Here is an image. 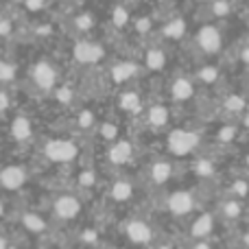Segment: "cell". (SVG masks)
Returning <instances> with one entry per match:
<instances>
[{
    "label": "cell",
    "instance_id": "6",
    "mask_svg": "<svg viewBox=\"0 0 249 249\" xmlns=\"http://www.w3.org/2000/svg\"><path fill=\"white\" fill-rule=\"evenodd\" d=\"M83 212V201L74 193H59L53 199V219L57 221H74Z\"/></svg>",
    "mask_w": 249,
    "mask_h": 249
},
{
    "label": "cell",
    "instance_id": "30",
    "mask_svg": "<svg viewBox=\"0 0 249 249\" xmlns=\"http://www.w3.org/2000/svg\"><path fill=\"white\" fill-rule=\"evenodd\" d=\"M55 99L59 101L61 105H70V103H72V90H70L68 86H61L59 90L55 92Z\"/></svg>",
    "mask_w": 249,
    "mask_h": 249
},
{
    "label": "cell",
    "instance_id": "34",
    "mask_svg": "<svg viewBox=\"0 0 249 249\" xmlns=\"http://www.w3.org/2000/svg\"><path fill=\"white\" fill-rule=\"evenodd\" d=\"M188 249H219L214 245V238H203V241H193Z\"/></svg>",
    "mask_w": 249,
    "mask_h": 249
},
{
    "label": "cell",
    "instance_id": "48",
    "mask_svg": "<svg viewBox=\"0 0 249 249\" xmlns=\"http://www.w3.org/2000/svg\"><path fill=\"white\" fill-rule=\"evenodd\" d=\"M243 61H245V64H249V48H245V51H243Z\"/></svg>",
    "mask_w": 249,
    "mask_h": 249
},
{
    "label": "cell",
    "instance_id": "9",
    "mask_svg": "<svg viewBox=\"0 0 249 249\" xmlns=\"http://www.w3.org/2000/svg\"><path fill=\"white\" fill-rule=\"evenodd\" d=\"M29 181V168L22 164H7L0 168V188L20 190Z\"/></svg>",
    "mask_w": 249,
    "mask_h": 249
},
{
    "label": "cell",
    "instance_id": "50",
    "mask_svg": "<svg viewBox=\"0 0 249 249\" xmlns=\"http://www.w3.org/2000/svg\"><path fill=\"white\" fill-rule=\"evenodd\" d=\"M127 2H133V0H127Z\"/></svg>",
    "mask_w": 249,
    "mask_h": 249
},
{
    "label": "cell",
    "instance_id": "43",
    "mask_svg": "<svg viewBox=\"0 0 249 249\" xmlns=\"http://www.w3.org/2000/svg\"><path fill=\"white\" fill-rule=\"evenodd\" d=\"M37 35H42V37H46V35H51L53 33V26L51 24H42V26H37Z\"/></svg>",
    "mask_w": 249,
    "mask_h": 249
},
{
    "label": "cell",
    "instance_id": "33",
    "mask_svg": "<svg viewBox=\"0 0 249 249\" xmlns=\"http://www.w3.org/2000/svg\"><path fill=\"white\" fill-rule=\"evenodd\" d=\"M92 24H94V20H92L90 13H81V16H77V29L79 31H90Z\"/></svg>",
    "mask_w": 249,
    "mask_h": 249
},
{
    "label": "cell",
    "instance_id": "26",
    "mask_svg": "<svg viewBox=\"0 0 249 249\" xmlns=\"http://www.w3.org/2000/svg\"><path fill=\"white\" fill-rule=\"evenodd\" d=\"M99 136L103 138L105 142H109V144H112V142H116L118 140V124L116 123H103L99 127Z\"/></svg>",
    "mask_w": 249,
    "mask_h": 249
},
{
    "label": "cell",
    "instance_id": "40",
    "mask_svg": "<svg viewBox=\"0 0 249 249\" xmlns=\"http://www.w3.org/2000/svg\"><path fill=\"white\" fill-rule=\"evenodd\" d=\"M13 31L11 20H0V37H9Z\"/></svg>",
    "mask_w": 249,
    "mask_h": 249
},
{
    "label": "cell",
    "instance_id": "5",
    "mask_svg": "<svg viewBox=\"0 0 249 249\" xmlns=\"http://www.w3.org/2000/svg\"><path fill=\"white\" fill-rule=\"evenodd\" d=\"M79 155V146L68 138H53L44 146V158L53 164H70Z\"/></svg>",
    "mask_w": 249,
    "mask_h": 249
},
{
    "label": "cell",
    "instance_id": "2",
    "mask_svg": "<svg viewBox=\"0 0 249 249\" xmlns=\"http://www.w3.org/2000/svg\"><path fill=\"white\" fill-rule=\"evenodd\" d=\"M199 144H201L199 131L184 129V127H177V129H171V131H168L166 149L173 158H188V155H193L195 151L199 149Z\"/></svg>",
    "mask_w": 249,
    "mask_h": 249
},
{
    "label": "cell",
    "instance_id": "44",
    "mask_svg": "<svg viewBox=\"0 0 249 249\" xmlns=\"http://www.w3.org/2000/svg\"><path fill=\"white\" fill-rule=\"evenodd\" d=\"M153 249H177L173 243H168V241H155V245H153Z\"/></svg>",
    "mask_w": 249,
    "mask_h": 249
},
{
    "label": "cell",
    "instance_id": "11",
    "mask_svg": "<svg viewBox=\"0 0 249 249\" xmlns=\"http://www.w3.org/2000/svg\"><path fill=\"white\" fill-rule=\"evenodd\" d=\"M133 160V144L129 140H121L118 138L116 142L107 146V162L112 166H124Z\"/></svg>",
    "mask_w": 249,
    "mask_h": 249
},
{
    "label": "cell",
    "instance_id": "47",
    "mask_svg": "<svg viewBox=\"0 0 249 249\" xmlns=\"http://www.w3.org/2000/svg\"><path fill=\"white\" fill-rule=\"evenodd\" d=\"M4 210H7V203H4V199H0V219L4 216Z\"/></svg>",
    "mask_w": 249,
    "mask_h": 249
},
{
    "label": "cell",
    "instance_id": "35",
    "mask_svg": "<svg viewBox=\"0 0 249 249\" xmlns=\"http://www.w3.org/2000/svg\"><path fill=\"white\" fill-rule=\"evenodd\" d=\"M81 241L88 243V245H96V243H99V232H96V230H83Z\"/></svg>",
    "mask_w": 249,
    "mask_h": 249
},
{
    "label": "cell",
    "instance_id": "29",
    "mask_svg": "<svg viewBox=\"0 0 249 249\" xmlns=\"http://www.w3.org/2000/svg\"><path fill=\"white\" fill-rule=\"evenodd\" d=\"M16 77V66L9 64V61L0 59V83H7Z\"/></svg>",
    "mask_w": 249,
    "mask_h": 249
},
{
    "label": "cell",
    "instance_id": "39",
    "mask_svg": "<svg viewBox=\"0 0 249 249\" xmlns=\"http://www.w3.org/2000/svg\"><path fill=\"white\" fill-rule=\"evenodd\" d=\"M9 107H11V99H9V94L4 90H0V114H4Z\"/></svg>",
    "mask_w": 249,
    "mask_h": 249
},
{
    "label": "cell",
    "instance_id": "1",
    "mask_svg": "<svg viewBox=\"0 0 249 249\" xmlns=\"http://www.w3.org/2000/svg\"><path fill=\"white\" fill-rule=\"evenodd\" d=\"M164 208L173 219H190L201 210V201H199L197 190L190 188H177L166 195L164 199Z\"/></svg>",
    "mask_w": 249,
    "mask_h": 249
},
{
    "label": "cell",
    "instance_id": "8",
    "mask_svg": "<svg viewBox=\"0 0 249 249\" xmlns=\"http://www.w3.org/2000/svg\"><path fill=\"white\" fill-rule=\"evenodd\" d=\"M175 173H177V168H175V162H173V160L158 158L149 164V168H146V179H149L151 186L162 188V186L171 184V179L175 177Z\"/></svg>",
    "mask_w": 249,
    "mask_h": 249
},
{
    "label": "cell",
    "instance_id": "32",
    "mask_svg": "<svg viewBox=\"0 0 249 249\" xmlns=\"http://www.w3.org/2000/svg\"><path fill=\"white\" fill-rule=\"evenodd\" d=\"M79 181H81L83 188H92V186L96 184V175H94V171H90V168H88V171H83L81 175H79Z\"/></svg>",
    "mask_w": 249,
    "mask_h": 249
},
{
    "label": "cell",
    "instance_id": "12",
    "mask_svg": "<svg viewBox=\"0 0 249 249\" xmlns=\"http://www.w3.org/2000/svg\"><path fill=\"white\" fill-rule=\"evenodd\" d=\"M31 79H33V83L39 90H53L57 81V72L48 61H39V64H35L31 68Z\"/></svg>",
    "mask_w": 249,
    "mask_h": 249
},
{
    "label": "cell",
    "instance_id": "7",
    "mask_svg": "<svg viewBox=\"0 0 249 249\" xmlns=\"http://www.w3.org/2000/svg\"><path fill=\"white\" fill-rule=\"evenodd\" d=\"M214 212L219 214L221 221H225V223H241V221H245V216L249 212V201H243V199L225 195V197L219 199Z\"/></svg>",
    "mask_w": 249,
    "mask_h": 249
},
{
    "label": "cell",
    "instance_id": "13",
    "mask_svg": "<svg viewBox=\"0 0 249 249\" xmlns=\"http://www.w3.org/2000/svg\"><path fill=\"white\" fill-rule=\"evenodd\" d=\"M20 223H22V228H24L29 234H33V236H46L48 230H51V223H48L46 216L37 214V212H31V210L22 212Z\"/></svg>",
    "mask_w": 249,
    "mask_h": 249
},
{
    "label": "cell",
    "instance_id": "20",
    "mask_svg": "<svg viewBox=\"0 0 249 249\" xmlns=\"http://www.w3.org/2000/svg\"><path fill=\"white\" fill-rule=\"evenodd\" d=\"M168 118H171V114L164 105H151L149 112H146V123L153 129H164L168 124Z\"/></svg>",
    "mask_w": 249,
    "mask_h": 249
},
{
    "label": "cell",
    "instance_id": "25",
    "mask_svg": "<svg viewBox=\"0 0 249 249\" xmlns=\"http://www.w3.org/2000/svg\"><path fill=\"white\" fill-rule=\"evenodd\" d=\"M184 31H186V22L184 20H173V22H168L166 26H164V35H166L168 39H179L181 35H184Z\"/></svg>",
    "mask_w": 249,
    "mask_h": 249
},
{
    "label": "cell",
    "instance_id": "16",
    "mask_svg": "<svg viewBox=\"0 0 249 249\" xmlns=\"http://www.w3.org/2000/svg\"><path fill=\"white\" fill-rule=\"evenodd\" d=\"M197 44L201 46V51L206 53H219L221 48V33L214 29V26H203L197 33Z\"/></svg>",
    "mask_w": 249,
    "mask_h": 249
},
{
    "label": "cell",
    "instance_id": "38",
    "mask_svg": "<svg viewBox=\"0 0 249 249\" xmlns=\"http://www.w3.org/2000/svg\"><path fill=\"white\" fill-rule=\"evenodd\" d=\"M24 4L29 11H42L46 7V0H24Z\"/></svg>",
    "mask_w": 249,
    "mask_h": 249
},
{
    "label": "cell",
    "instance_id": "27",
    "mask_svg": "<svg viewBox=\"0 0 249 249\" xmlns=\"http://www.w3.org/2000/svg\"><path fill=\"white\" fill-rule=\"evenodd\" d=\"M245 107H247V101L243 99V96H230V99L225 101V109H228V112L241 114V112H245Z\"/></svg>",
    "mask_w": 249,
    "mask_h": 249
},
{
    "label": "cell",
    "instance_id": "4",
    "mask_svg": "<svg viewBox=\"0 0 249 249\" xmlns=\"http://www.w3.org/2000/svg\"><path fill=\"white\" fill-rule=\"evenodd\" d=\"M219 214L214 210H199L188 219V236L190 241H203V238H214L219 230Z\"/></svg>",
    "mask_w": 249,
    "mask_h": 249
},
{
    "label": "cell",
    "instance_id": "46",
    "mask_svg": "<svg viewBox=\"0 0 249 249\" xmlns=\"http://www.w3.org/2000/svg\"><path fill=\"white\" fill-rule=\"evenodd\" d=\"M243 168H245V173L249 175V151L245 153V158H243Z\"/></svg>",
    "mask_w": 249,
    "mask_h": 249
},
{
    "label": "cell",
    "instance_id": "37",
    "mask_svg": "<svg viewBox=\"0 0 249 249\" xmlns=\"http://www.w3.org/2000/svg\"><path fill=\"white\" fill-rule=\"evenodd\" d=\"M79 124H81V127H92V124H94V114H92L90 109L81 112L79 114Z\"/></svg>",
    "mask_w": 249,
    "mask_h": 249
},
{
    "label": "cell",
    "instance_id": "49",
    "mask_svg": "<svg viewBox=\"0 0 249 249\" xmlns=\"http://www.w3.org/2000/svg\"><path fill=\"white\" fill-rule=\"evenodd\" d=\"M245 127H249V114L245 116Z\"/></svg>",
    "mask_w": 249,
    "mask_h": 249
},
{
    "label": "cell",
    "instance_id": "41",
    "mask_svg": "<svg viewBox=\"0 0 249 249\" xmlns=\"http://www.w3.org/2000/svg\"><path fill=\"white\" fill-rule=\"evenodd\" d=\"M149 29H151V22L146 20V18H140V20L136 22V31H138V33H146Z\"/></svg>",
    "mask_w": 249,
    "mask_h": 249
},
{
    "label": "cell",
    "instance_id": "28",
    "mask_svg": "<svg viewBox=\"0 0 249 249\" xmlns=\"http://www.w3.org/2000/svg\"><path fill=\"white\" fill-rule=\"evenodd\" d=\"M197 77L201 83H208V86H210V83H214L216 79H219V70H216L214 66H206V68H201L197 72Z\"/></svg>",
    "mask_w": 249,
    "mask_h": 249
},
{
    "label": "cell",
    "instance_id": "42",
    "mask_svg": "<svg viewBox=\"0 0 249 249\" xmlns=\"http://www.w3.org/2000/svg\"><path fill=\"white\" fill-rule=\"evenodd\" d=\"M238 241H241V247L243 249H249V225L243 230L241 234H238Z\"/></svg>",
    "mask_w": 249,
    "mask_h": 249
},
{
    "label": "cell",
    "instance_id": "14",
    "mask_svg": "<svg viewBox=\"0 0 249 249\" xmlns=\"http://www.w3.org/2000/svg\"><path fill=\"white\" fill-rule=\"evenodd\" d=\"M190 171L195 173L199 181H214L219 175V166H216V160L208 158V155H199L193 164H190Z\"/></svg>",
    "mask_w": 249,
    "mask_h": 249
},
{
    "label": "cell",
    "instance_id": "45",
    "mask_svg": "<svg viewBox=\"0 0 249 249\" xmlns=\"http://www.w3.org/2000/svg\"><path fill=\"white\" fill-rule=\"evenodd\" d=\"M0 249H9V238L4 234H0Z\"/></svg>",
    "mask_w": 249,
    "mask_h": 249
},
{
    "label": "cell",
    "instance_id": "18",
    "mask_svg": "<svg viewBox=\"0 0 249 249\" xmlns=\"http://www.w3.org/2000/svg\"><path fill=\"white\" fill-rule=\"evenodd\" d=\"M171 96L175 101H181V103H184V101H190L195 96V83L186 77L175 79V81L171 83Z\"/></svg>",
    "mask_w": 249,
    "mask_h": 249
},
{
    "label": "cell",
    "instance_id": "19",
    "mask_svg": "<svg viewBox=\"0 0 249 249\" xmlns=\"http://www.w3.org/2000/svg\"><path fill=\"white\" fill-rule=\"evenodd\" d=\"M225 195L249 201V177H232L225 186Z\"/></svg>",
    "mask_w": 249,
    "mask_h": 249
},
{
    "label": "cell",
    "instance_id": "3",
    "mask_svg": "<svg viewBox=\"0 0 249 249\" xmlns=\"http://www.w3.org/2000/svg\"><path fill=\"white\" fill-rule=\"evenodd\" d=\"M123 234L129 243L140 247H153L158 241V232L151 225V221L142 219V216H131V219L124 221L123 225Z\"/></svg>",
    "mask_w": 249,
    "mask_h": 249
},
{
    "label": "cell",
    "instance_id": "22",
    "mask_svg": "<svg viewBox=\"0 0 249 249\" xmlns=\"http://www.w3.org/2000/svg\"><path fill=\"white\" fill-rule=\"evenodd\" d=\"M136 72H138V66L133 61H121V64H116L112 68V79L116 83H124L131 77H136Z\"/></svg>",
    "mask_w": 249,
    "mask_h": 249
},
{
    "label": "cell",
    "instance_id": "21",
    "mask_svg": "<svg viewBox=\"0 0 249 249\" xmlns=\"http://www.w3.org/2000/svg\"><path fill=\"white\" fill-rule=\"evenodd\" d=\"M118 107H121L123 112H127V114H138L142 109L140 94H138V92H133V90L123 92V94L118 96Z\"/></svg>",
    "mask_w": 249,
    "mask_h": 249
},
{
    "label": "cell",
    "instance_id": "23",
    "mask_svg": "<svg viewBox=\"0 0 249 249\" xmlns=\"http://www.w3.org/2000/svg\"><path fill=\"white\" fill-rule=\"evenodd\" d=\"M238 138V127L236 124H223V127L216 131V142L221 146H230L234 144V140Z\"/></svg>",
    "mask_w": 249,
    "mask_h": 249
},
{
    "label": "cell",
    "instance_id": "36",
    "mask_svg": "<svg viewBox=\"0 0 249 249\" xmlns=\"http://www.w3.org/2000/svg\"><path fill=\"white\" fill-rule=\"evenodd\" d=\"M212 11H214V16H228V13H230V4L225 2V0H216V2L212 4Z\"/></svg>",
    "mask_w": 249,
    "mask_h": 249
},
{
    "label": "cell",
    "instance_id": "24",
    "mask_svg": "<svg viewBox=\"0 0 249 249\" xmlns=\"http://www.w3.org/2000/svg\"><path fill=\"white\" fill-rule=\"evenodd\" d=\"M146 68L149 70H162L164 64H166V55H164V51H160V48H151V51H146Z\"/></svg>",
    "mask_w": 249,
    "mask_h": 249
},
{
    "label": "cell",
    "instance_id": "10",
    "mask_svg": "<svg viewBox=\"0 0 249 249\" xmlns=\"http://www.w3.org/2000/svg\"><path fill=\"white\" fill-rule=\"evenodd\" d=\"M74 59L79 61V64H99L101 59H103L105 51L101 44H94V42H77L74 44V51H72Z\"/></svg>",
    "mask_w": 249,
    "mask_h": 249
},
{
    "label": "cell",
    "instance_id": "17",
    "mask_svg": "<svg viewBox=\"0 0 249 249\" xmlns=\"http://www.w3.org/2000/svg\"><path fill=\"white\" fill-rule=\"evenodd\" d=\"M11 138L16 142H29L33 138V123L29 116H16L11 123Z\"/></svg>",
    "mask_w": 249,
    "mask_h": 249
},
{
    "label": "cell",
    "instance_id": "31",
    "mask_svg": "<svg viewBox=\"0 0 249 249\" xmlns=\"http://www.w3.org/2000/svg\"><path fill=\"white\" fill-rule=\"evenodd\" d=\"M112 20H114V24L116 26H124L129 22V13H127V9H123V7H116L112 11Z\"/></svg>",
    "mask_w": 249,
    "mask_h": 249
},
{
    "label": "cell",
    "instance_id": "15",
    "mask_svg": "<svg viewBox=\"0 0 249 249\" xmlns=\"http://www.w3.org/2000/svg\"><path fill=\"white\" fill-rule=\"evenodd\" d=\"M136 197V184L127 177H118V179L112 181L109 186V199L116 203H127Z\"/></svg>",
    "mask_w": 249,
    "mask_h": 249
}]
</instances>
